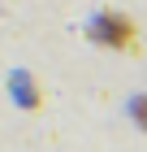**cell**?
<instances>
[{
	"instance_id": "obj_1",
	"label": "cell",
	"mask_w": 147,
	"mask_h": 152,
	"mask_svg": "<svg viewBox=\"0 0 147 152\" xmlns=\"http://www.w3.org/2000/svg\"><path fill=\"white\" fill-rule=\"evenodd\" d=\"M91 35L100 44H108V48H130L134 44V26L125 18H117V13H100V22L91 26Z\"/></svg>"
},
{
	"instance_id": "obj_2",
	"label": "cell",
	"mask_w": 147,
	"mask_h": 152,
	"mask_svg": "<svg viewBox=\"0 0 147 152\" xmlns=\"http://www.w3.org/2000/svg\"><path fill=\"white\" fill-rule=\"evenodd\" d=\"M130 113H134V122H138V126L147 130V96H138L134 104H130Z\"/></svg>"
}]
</instances>
